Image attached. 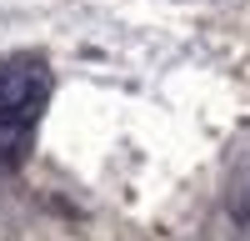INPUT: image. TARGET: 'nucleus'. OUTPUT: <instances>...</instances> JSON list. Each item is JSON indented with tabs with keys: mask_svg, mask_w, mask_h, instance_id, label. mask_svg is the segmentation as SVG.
Wrapping results in <instances>:
<instances>
[{
	"mask_svg": "<svg viewBox=\"0 0 250 241\" xmlns=\"http://www.w3.org/2000/svg\"><path fill=\"white\" fill-rule=\"evenodd\" d=\"M45 100H50V71L40 55L0 60V171H15L30 156Z\"/></svg>",
	"mask_w": 250,
	"mask_h": 241,
	"instance_id": "1",
	"label": "nucleus"
},
{
	"mask_svg": "<svg viewBox=\"0 0 250 241\" xmlns=\"http://www.w3.org/2000/svg\"><path fill=\"white\" fill-rule=\"evenodd\" d=\"M235 241H250V191L235 201Z\"/></svg>",
	"mask_w": 250,
	"mask_h": 241,
	"instance_id": "2",
	"label": "nucleus"
}]
</instances>
